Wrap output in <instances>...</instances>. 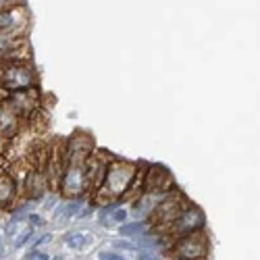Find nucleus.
<instances>
[{
    "mask_svg": "<svg viewBox=\"0 0 260 260\" xmlns=\"http://www.w3.org/2000/svg\"><path fill=\"white\" fill-rule=\"evenodd\" d=\"M138 167L125 160H117L111 167H106L104 171V179H102V193L104 196H123V191H127L132 187L134 179H136Z\"/></svg>",
    "mask_w": 260,
    "mask_h": 260,
    "instance_id": "1",
    "label": "nucleus"
},
{
    "mask_svg": "<svg viewBox=\"0 0 260 260\" xmlns=\"http://www.w3.org/2000/svg\"><path fill=\"white\" fill-rule=\"evenodd\" d=\"M34 81H36L34 71L29 67H25L23 62H9L7 67L0 71V83H3L7 90H13V92L29 90L34 85Z\"/></svg>",
    "mask_w": 260,
    "mask_h": 260,
    "instance_id": "2",
    "label": "nucleus"
},
{
    "mask_svg": "<svg viewBox=\"0 0 260 260\" xmlns=\"http://www.w3.org/2000/svg\"><path fill=\"white\" fill-rule=\"evenodd\" d=\"M173 254L181 260H198L208 254V237L202 231L189 233L179 237V242L173 246Z\"/></svg>",
    "mask_w": 260,
    "mask_h": 260,
    "instance_id": "3",
    "label": "nucleus"
},
{
    "mask_svg": "<svg viewBox=\"0 0 260 260\" xmlns=\"http://www.w3.org/2000/svg\"><path fill=\"white\" fill-rule=\"evenodd\" d=\"M62 193L64 196H79V193L88 187V181H85V167L77 160L71 162V167H67L62 175Z\"/></svg>",
    "mask_w": 260,
    "mask_h": 260,
    "instance_id": "4",
    "label": "nucleus"
},
{
    "mask_svg": "<svg viewBox=\"0 0 260 260\" xmlns=\"http://www.w3.org/2000/svg\"><path fill=\"white\" fill-rule=\"evenodd\" d=\"M204 227V214L200 208L196 206H189L187 210H183L175 221H173V231L177 235H189V233H196Z\"/></svg>",
    "mask_w": 260,
    "mask_h": 260,
    "instance_id": "5",
    "label": "nucleus"
},
{
    "mask_svg": "<svg viewBox=\"0 0 260 260\" xmlns=\"http://www.w3.org/2000/svg\"><path fill=\"white\" fill-rule=\"evenodd\" d=\"M171 185H173V179H171L167 169H162V167H150V171L146 173V181H144V187L148 191L169 189Z\"/></svg>",
    "mask_w": 260,
    "mask_h": 260,
    "instance_id": "6",
    "label": "nucleus"
},
{
    "mask_svg": "<svg viewBox=\"0 0 260 260\" xmlns=\"http://www.w3.org/2000/svg\"><path fill=\"white\" fill-rule=\"evenodd\" d=\"M181 214V204L177 202V198L169 196L167 200H162L160 204H156L154 208V219L156 223H173Z\"/></svg>",
    "mask_w": 260,
    "mask_h": 260,
    "instance_id": "7",
    "label": "nucleus"
},
{
    "mask_svg": "<svg viewBox=\"0 0 260 260\" xmlns=\"http://www.w3.org/2000/svg\"><path fill=\"white\" fill-rule=\"evenodd\" d=\"M17 129V113L9 106V102H0V134L11 136Z\"/></svg>",
    "mask_w": 260,
    "mask_h": 260,
    "instance_id": "8",
    "label": "nucleus"
},
{
    "mask_svg": "<svg viewBox=\"0 0 260 260\" xmlns=\"http://www.w3.org/2000/svg\"><path fill=\"white\" fill-rule=\"evenodd\" d=\"M25 191H27L29 200H40L42 196H44V177H42L38 171H34V173H29V175H27Z\"/></svg>",
    "mask_w": 260,
    "mask_h": 260,
    "instance_id": "9",
    "label": "nucleus"
},
{
    "mask_svg": "<svg viewBox=\"0 0 260 260\" xmlns=\"http://www.w3.org/2000/svg\"><path fill=\"white\" fill-rule=\"evenodd\" d=\"M15 198V181L0 171V206H7Z\"/></svg>",
    "mask_w": 260,
    "mask_h": 260,
    "instance_id": "10",
    "label": "nucleus"
},
{
    "mask_svg": "<svg viewBox=\"0 0 260 260\" xmlns=\"http://www.w3.org/2000/svg\"><path fill=\"white\" fill-rule=\"evenodd\" d=\"M81 206H83V202H81V200H71V202H67V204H62V206L56 210L54 219H56L58 223H64V221H69L71 216H79Z\"/></svg>",
    "mask_w": 260,
    "mask_h": 260,
    "instance_id": "11",
    "label": "nucleus"
},
{
    "mask_svg": "<svg viewBox=\"0 0 260 260\" xmlns=\"http://www.w3.org/2000/svg\"><path fill=\"white\" fill-rule=\"evenodd\" d=\"M88 242H90V235L83 231H73V233H67V237H64V244L73 250H81Z\"/></svg>",
    "mask_w": 260,
    "mask_h": 260,
    "instance_id": "12",
    "label": "nucleus"
},
{
    "mask_svg": "<svg viewBox=\"0 0 260 260\" xmlns=\"http://www.w3.org/2000/svg\"><path fill=\"white\" fill-rule=\"evenodd\" d=\"M144 229H146V225H144L142 221H136V223H125V225H121L119 233H121L123 237H132V235H140Z\"/></svg>",
    "mask_w": 260,
    "mask_h": 260,
    "instance_id": "13",
    "label": "nucleus"
},
{
    "mask_svg": "<svg viewBox=\"0 0 260 260\" xmlns=\"http://www.w3.org/2000/svg\"><path fill=\"white\" fill-rule=\"evenodd\" d=\"M165 244L162 237H156V235H144V237H138V246L140 248H160Z\"/></svg>",
    "mask_w": 260,
    "mask_h": 260,
    "instance_id": "14",
    "label": "nucleus"
},
{
    "mask_svg": "<svg viewBox=\"0 0 260 260\" xmlns=\"http://www.w3.org/2000/svg\"><path fill=\"white\" fill-rule=\"evenodd\" d=\"M13 25H15L13 13H7V9L0 11V31H7V29H11Z\"/></svg>",
    "mask_w": 260,
    "mask_h": 260,
    "instance_id": "15",
    "label": "nucleus"
},
{
    "mask_svg": "<svg viewBox=\"0 0 260 260\" xmlns=\"http://www.w3.org/2000/svg\"><path fill=\"white\" fill-rule=\"evenodd\" d=\"M31 235H34V229H31V227H27L25 231H21V233L17 235V240H15V246H17V248H21L23 244H27Z\"/></svg>",
    "mask_w": 260,
    "mask_h": 260,
    "instance_id": "16",
    "label": "nucleus"
},
{
    "mask_svg": "<svg viewBox=\"0 0 260 260\" xmlns=\"http://www.w3.org/2000/svg\"><path fill=\"white\" fill-rule=\"evenodd\" d=\"M98 260H125L121 254H113V252H100Z\"/></svg>",
    "mask_w": 260,
    "mask_h": 260,
    "instance_id": "17",
    "label": "nucleus"
},
{
    "mask_svg": "<svg viewBox=\"0 0 260 260\" xmlns=\"http://www.w3.org/2000/svg\"><path fill=\"white\" fill-rule=\"evenodd\" d=\"M27 260H50V256H48V254H44V252L34 250V252H29V254H27Z\"/></svg>",
    "mask_w": 260,
    "mask_h": 260,
    "instance_id": "18",
    "label": "nucleus"
},
{
    "mask_svg": "<svg viewBox=\"0 0 260 260\" xmlns=\"http://www.w3.org/2000/svg\"><path fill=\"white\" fill-rule=\"evenodd\" d=\"M138 260H160V254H154V252H140V254H138Z\"/></svg>",
    "mask_w": 260,
    "mask_h": 260,
    "instance_id": "19",
    "label": "nucleus"
},
{
    "mask_svg": "<svg viewBox=\"0 0 260 260\" xmlns=\"http://www.w3.org/2000/svg\"><path fill=\"white\" fill-rule=\"evenodd\" d=\"M29 221H31V227H42V225H44V219H42V216H38V214H31Z\"/></svg>",
    "mask_w": 260,
    "mask_h": 260,
    "instance_id": "20",
    "label": "nucleus"
},
{
    "mask_svg": "<svg viewBox=\"0 0 260 260\" xmlns=\"http://www.w3.org/2000/svg\"><path fill=\"white\" fill-rule=\"evenodd\" d=\"M17 227H19V221H11L7 225V237H13V233L17 231Z\"/></svg>",
    "mask_w": 260,
    "mask_h": 260,
    "instance_id": "21",
    "label": "nucleus"
},
{
    "mask_svg": "<svg viewBox=\"0 0 260 260\" xmlns=\"http://www.w3.org/2000/svg\"><path fill=\"white\" fill-rule=\"evenodd\" d=\"M127 219V212L125 210H117L115 214H113V221H117V223H121V221H125Z\"/></svg>",
    "mask_w": 260,
    "mask_h": 260,
    "instance_id": "22",
    "label": "nucleus"
},
{
    "mask_svg": "<svg viewBox=\"0 0 260 260\" xmlns=\"http://www.w3.org/2000/svg\"><path fill=\"white\" fill-rule=\"evenodd\" d=\"M50 237H52L50 233H46V235H42V237H40V240H38L36 244H38V246H40V244H48V242H50Z\"/></svg>",
    "mask_w": 260,
    "mask_h": 260,
    "instance_id": "23",
    "label": "nucleus"
},
{
    "mask_svg": "<svg viewBox=\"0 0 260 260\" xmlns=\"http://www.w3.org/2000/svg\"><path fill=\"white\" fill-rule=\"evenodd\" d=\"M115 246H117V248H125V250H129V248H134L132 244H127V242H115Z\"/></svg>",
    "mask_w": 260,
    "mask_h": 260,
    "instance_id": "24",
    "label": "nucleus"
},
{
    "mask_svg": "<svg viewBox=\"0 0 260 260\" xmlns=\"http://www.w3.org/2000/svg\"><path fill=\"white\" fill-rule=\"evenodd\" d=\"M5 5H7L5 0H0V11H5Z\"/></svg>",
    "mask_w": 260,
    "mask_h": 260,
    "instance_id": "25",
    "label": "nucleus"
},
{
    "mask_svg": "<svg viewBox=\"0 0 260 260\" xmlns=\"http://www.w3.org/2000/svg\"><path fill=\"white\" fill-rule=\"evenodd\" d=\"M0 148H3V134H0Z\"/></svg>",
    "mask_w": 260,
    "mask_h": 260,
    "instance_id": "26",
    "label": "nucleus"
},
{
    "mask_svg": "<svg viewBox=\"0 0 260 260\" xmlns=\"http://www.w3.org/2000/svg\"><path fill=\"white\" fill-rule=\"evenodd\" d=\"M173 260H181V258H173Z\"/></svg>",
    "mask_w": 260,
    "mask_h": 260,
    "instance_id": "27",
    "label": "nucleus"
}]
</instances>
